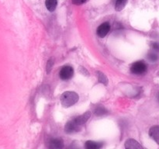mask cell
Returning a JSON list of instances; mask_svg holds the SVG:
<instances>
[{"mask_svg":"<svg viewBox=\"0 0 159 149\" xmlns=\"http://www.w3.org/2000/svg\"><path fill=\"white\" fill-rule=\"evenodd\" d=\"M79 96L72 91H67L61 96V102L64 107H70L79 101Z\"/></svg>","mask_w":159,"mask_h":149,"instance_id":"1","label":"cell"},{"mask_svg":"<svg viewBox=\"0 0 159 149\" xmlns=\"http://www.w3.org/2000/svg\"><path fill=\"white\" fill-rule=\"evenodd\" d=\"M147 70V66L143 61H137L133 64L130 68V71L134 74H144Z\"/></svg>","mask_w":159,"mask_h":149,"instance_id":"2","label":"cell"},{"mask_svg":"<svg viewBox=\"0 0 159 149\" xmlns=\"http://www.w3.org/2000/svg\"><path fill=\"white\" fill-rule=\"evenodd\" d=\"M60 78L63 80H68L71 79L74 74V69L71 66H65L60 71Z\"/></svg>","mask_w":159,"mask_h":149,"instance_id":"3","label":"cell"},{"mask_svg":"<svg viewBox=\"0 0 159 149\" xmlns=\"http://www.w3.org/2000/svg\"><path fill=\"white\" fill-rule=\"evenodd\" d=\"M82 127H80L79 125H78L75 122L74 120L69 121L66 124L65 127V131L68 133H75V132L80 131Z\"/></svg>","mask_w":159,"mask_h":149,"instance_id":"4","label":"cell"},{"mask_svg":"<svg viewBox=\"0 0 159 149\" xmlns=\"http://www.w3.org/2000/svg\"><path fill=\"white\" fill-rule=\"evenodd\" d=\"M110 29V24L109 23H107V22H106V23H102V24L98 27L97 31H96V34H97V35L99 36V37L103 38V37H105L107 35V34L109 33Z\"/></svg>","mask_w":159,"mask_h":149,"instance_id":"5","label":"cell"},{"mask_svg":"<svg viewBox=\"0 0 159 149\" xmlns=\"http://www.w3.org/2000/svg\"><path fill=\"white\" fill-rule=\"evenodd\" d=\"M90 116H91V113H90V112H86V113H84V114H82V115H81V116H77L76 118H75L74 120H75V122L78 124V125H79L80 127H82V126H83L84 124L87 122V120L89 119Z\"/></svg>","mask_w":159,"mask_h":149,"instance_id":"6","label":"cell"},{"mask_svg":"<svg viewBox=\"0 0 159 149\" xmlns=\"http://www.w3.org/2000/svg\"><path fill=\"white\" fill-rule=\"evenodd\" d=\"M149 135L152 139L155 140L158 144H159V127L154 126L149 130Z\"/></svg>","mask_w":159,"mask_h":149,"instance_id":"7","label":"cell"},{"mask_svg":"<svg viewBox=\"0 0 159 149\" xmlns=\"http://www.w3.org/2000/svg\"><path fill=\"white\" fill-rule=\"evenodd\" d=\"M125 147L129 149H139L141 148V146L139 143L134 139H128L125 143Z\"/></svg>","mask_w":159,"mask_h":149,"instance_id":"8","label":"cell"},{"mask_svg":"<svg viewBox=\"0 0 159 149\" xmlns=\"http://www.w3.org/2000/svg\"><path fill=\"white\" fill-rule=\"evenodd\" d=\"M64 146L61 139H52L49 142L50 148H62Z\"/></svg>","mask_w":159,"mask_h":149,"instance_id":"9","label":"cell"},{"mask_svg":"<svg viewBox=\"0 0 159 149\" xmlns=\"http://www.w3.org/2000/svg\"><path fill=\"white\" fill-rule=\"evenodd\" d=\"M102 147V143L96 142L93 141H88L85 142V147L87 149H99Z\"/></svg>","mask_w":159,"mask_h":149,"instance_id":"10","label":"cell"},{"mask_svg":"<svg viewBox=\"0 0 159 149\" xmlns=\"http://www.w3.org/2000/svg\"><path fill=\"white\" fill-rule=\"evenodd\" d=\"M45 6L50 12H54L57 6V0H46Z\"/></svg>","mask_w":159,"mask_h":149,"instance_id":"11","label":"cell"},{"mask_svg":"<svg viewBox=\"0 0 159 149\" xmlns=\"http://www.w3.org/2000/svg\"><path fill=\"white\" fill-rule=\"evenodd\" d=\"M128 0H116L115 3V9L116 11H121L124 9L125 6L127 5Z\"/></svg>","mask_w":159,"mask_h":149,"instance_id":"12","label":"cell"},{"mask_svg":"<svg viewBox=\"0 0 159 149\" xmlns=\"http://www.w3.org/2000/svg\"><path fill=\"white\" fill-rule=\"evenodd\" d=\"M98 74H98V76H99V82L104 84V85H107V84H108V79H107V78L106 77L105 74L99 72V71H98Z\"/></svg>","mask_w":159,"mask_h":149,"instance_id":"13","label":"cell"},{"mask_svg":"<svg viewBox=\"0 0 159 149\" xmlns=\"http://www.w3.org/2000/svg\"><path fill=\"white\" fill-rule=\"evenodd\" d=\"M106 113H107V110H105L104 107H102V106L97 107L96 110H95V113H96L97 116H102V115L105 114Z\"/></svg>","mask_w":159,"mask_h":149,"instance_id":"14","label":"cell"},{"mask_svg":"<svg viewBox=\"0 0 159 149\" xmlns=\"http://www.w3.org/2000/svg\"><path fill=\"white\" fill-rule=\"evenodd\" d=\"M53 65H54V62H53L52 59H50L48 62V65H47V71H48V73L50 72V71H51Z\"/></svg>","mask_w":159,"mask_h":149,"instance_id":"15","label":"cell"},{"mask_svg":"<svg viewBox=\"0 0 159 149\" xmlns=\"http://www.w3.org/2000/svg\"><path fill=\"white\" fill-rule=\"evenodd\" d=\"M87 0H71V2L75 5H77V6H79V5H82L83 3L86 2Z\"/></svg>","mask_w":159,"mask_h":149,"instance_id":"16","label":"cell"}]
</instances>
